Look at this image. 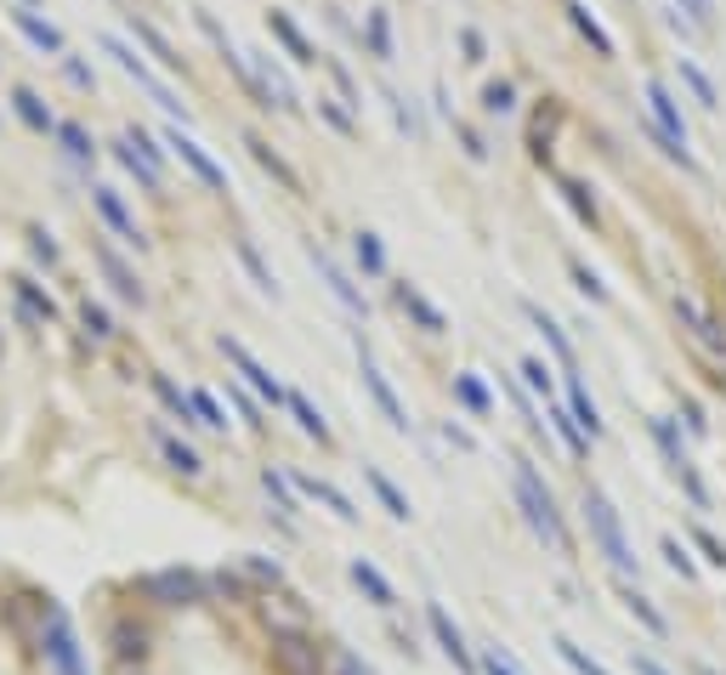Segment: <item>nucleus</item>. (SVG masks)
Masks as SVG:
<instances>
[{
	"mask_svg": "<svg viewBox=\"0 0 726 675\" xmlns=\"http://www.w3.org/2000/svg\"><path fill=\"white\" fill-rule=\"evenodd\" d=\"M239 256H244V267H250V272H256V284H262V290H272V295H279V284H272V272L262 267V256H256V250H250V244H239Z\"/></svg>",
	"mask_w": 726,
	"mask_h": 675,
	"instance_id": "47",
	"label": "nucleus"
},
{
	"mask_svg": "<svg viewBox=\"0 0 726 675\" xmlns=\"http://www.w3.org/2000/svg\"><path fill=\"white\" fill-rule=\"evenodd\" d=\"M250 154H256V160H262V165L272 170V177H279V182H284V188H295V170H290V165H284L279 154H272V148H267L262 137H250Z\"/></svg>",
	"mask_w": 726,
	"mask_h": 675,
	"instance_id": "37",
	"label": "nucleus"
},
{
	"mask_svg": "<svg viewBox=\"0 0 726 675\" xmlns=\"http://www.w3.org/2000/svg\"><path fill=\"white\" fill-rule=\"evenodd\" d=\"M131 29H137V40H142V46H148V52H154V58L165 63V68H182V58H177V46H170V40H165V35L154 29V23H148V17H137V12H131Z\"/></svg>",
	"mask_w": 726,
	"mask_h": 675,
	"instance_id": "23",
	"label": "nucleus"
},
{
	"mask_svg": "<svg viewBox=\"0 0 726 675\" xmlns=\"http://www.w3.org/2000/svg\"><path fill=\"white\" fill-rule=\"evenodd\" d=\"M103 52H109V58H114V63H119L125 74H131V80H137V86H142L148 97H154V103H160V109H170V114H182V103H177V97H170V91H165V86L154 80V74H148V63H142V58H137V52H131V46H125V40L103 35ZM182 119H188V114H182Z\"/></svg>",
	"mask_w": 726,
	"mask_h": 675,
	"instance_id": "6",
	"label": "nucleus"
},
{
	"mask_svg": "<svg viewBox=\"0 0 726 675\" xmlns=\"http://www.w3.org/2000/svg\"><path fill=\"white\" fill-rule=\"evenodd\" d=\"M119 675H148V670H119Z\"/></svg>",
	"mask_w": 726,
	"mask_h": 675,
	"instance_id": "58",
	"label": "nucleus"
},
{
	"mask_svg": "<svg viewBox=\"0 0 726 675\" xmlns=\"http://www.w3.org/2000/svg\"><path fill=\"white\" fill-rule=\"evenodd\" d=\"M272 675H330V653L307 636H272Z\"/></svg>",
	"mask_w": 726,
	"mask_h": 675,
	"instance_id": "5",
	"label": "nucleus"
},
{
	"mask_svg": "<svg viewBox=\"0 0 726 675\" xmlns=\"http://www.w3.org/2000/svg\"><path fill=\"white\" fill-rule=\"evenodd\" d=\"M358 369H364V386H369V397H374V404H381V415L392 420V432H409V409L397 404V392L386 386V374L374 369V358H369V346H364V341H358Z\"/></svg>",
	"mask_w": 726,
	"mask_h": 675,
	"instance_id": "8",
	"label": "nucleus"
},
{
	"mask_svg": "<svg viewBox=\"0 0 726 675\" xmlns=\"http://www.w3.org/2000/svg\"><path fill=\"white\" fill-rule=\"evenodd\" d=\"M12 23H17V29L29 35L35 46H40V52H58V58H63V35L52 29V23H40V17H35L29 7H17V12H12Z\"/></svg>",
	"mask_w": 726,
	"mask_h": 675,
	"instance_id": "20",
	"label": "nucleus"
},
{
	"mask_svg": "<svg viewBox=\"0 0 726 675\" xmlns=\"http://www.w3.org/2000/svg\"><path fill=\"white\" fill-rule=\"evenodd\" d=\"M29 244H35V256H40V262H58V244H52V233H40V228H35V233H29Z\"/></svg>",
	"mask_w": 726,
	"mask_h": 675,
	"instance_id": "53",
	"label": "nucleus"
},
{
	"mask_svg": "<svg viewBox=\"0 0 726 675\" xmlns=\"http://www.w3.org/2000/svg\"><path fill=\"white\" fill-rule=\"evenodd\" d=\"M369 46H374V58H392V29H386V12H369Z\"/></svg>",
	"mask_w": 726,
	"mask_h": 675,
	"instance_id": "42",
	"label": "nucleus"
},
{
	"mask_svg": "<svg viewBox=\"0 0 726 675\" xmlns=\"http://www.w3.org/2000/svg\"><path fill=\"white\" fill-rule=\"evenodd\" d=\"M545 420H550V432H557V437L568 443V455H573V460H585V455H590V437H585L579 426H573V415H562V409H550Z\"/></svg>",
	"mask_w": 726,
	"mask_h": 675,
	"instance_id": "29",
	"label": "nucleus"
},
{
	"mask_svg": "<svg viewBox=\"0 0 726 675\" xmlns=\"http://www.w3.org/2000/svg\"><path fill=\"white\" fill-rule=\"evenodd\" d=\"M550 647H557V659H562V664H568L573 675H613L608 664H596V659L585 653V647H579V641H568V636H557Z\"/></svg>",
	"mask_w": 726,
	"mask_h": 675,
	"instance_id": "27",
	"label": "nucleus"
},
{
	"mask_svg": "<svg viewBox=\"0 0 726 675\" xmlns=\"http://www.w3.org/2000/svg\"><path fill=\"white\" fill-rule=\"evenodd\" d=\"M221 353H228V364H233V369L244 374V381H250V386H256V392L267 397L272 409H279V404H290V392H284L279 381H272V374H267V369H262L256 358H250V353H244V346H239L233 335H221Z\"/></svg>",
	"mask_w": 726,
	"mask_h": 675,
	"instance_id": "9",
	"label": "nucleus"
},
{
	"mask_svg": "<svg viewBox=\"0 0 726 675\" xmlns=\"http://www.w3.org/2000/svg\"><path fill=\"white\" fill-rule=\"evenodd\" d=\"M58 137H63V148H68V160H97V142H91L74 119H63V125H58Z\"/></svg>",
	"mask_w": 726,
	"mask_h": 675,
	"instance_id": "35",
	"label": "nucleus"
},
{
	"mask_svg": "<svg viewBox=\"0 0 726 675\" xmlns=\"http://www.w3.org/2000/svg\"><path fill=\"white\" fill-rule=\"evenodd\" d=\"M573 279H579V290L590 295V302H608V290L596 284V272H585V267H573Z\"/></svg>",
	"mask_w": 726,
	"mask_h": 675,
	"instance_id": "51",
	"label": "nucleus"
},
{
	"mask_svg": "<svg viewBox=\"0 0 726 675\" xmlns=\"http://www.w3.org/2000/svg\"><path fill=\"white\" fill-rule=\"evenodd\" d=\"M698 545H704V557H710L715 568H726V545H721L715 534H704V528H698Z\"/></svg>",
	"mask_w": 726,
	"mask_h": 675,
	"instance_id": "52",
	"label": "nucleus"
},
{
	"mask_svg": "<svg viewBox=\"0 0 726 675\" xmlns=\"http://www.w3.org/2000/svg\"><path fill=\"white\" fill-rule=\"evenodd\" d=\"M267 29L290 46V58H295V63H313V46H307V40H302V29L290 23V12H272V17H267Z\"/></svg>",
	"mask_w": 726,
	"mask_h": 675,
	"instance_id": "28",
	"label": "nucleus"
},
{
	"mask_svg": "<svg viewBox=\"0 0 726 675\" xmlns=\"http://www.w3.org/2000/svg\"><path fill=\"white\" fill-rule=\"evenodd\" d=\"M358 267L364 272H386V250H381L374 233H358Z\"/></svg>",
	"mask_w": 726,
	"mask_h": 675,
	"instance_id": "40",
	"label": "nucleus"
},
{
	"mask_svg": "<svg viewBox=\"0 0 726 675\" xmlns=\"http://www.w3.org/2000/svg\"><path fill=\"white\" fill-rule=\"evenodd\" d=\"M653 437H659V448H664V460H670L675 471H687V455H682V443H675L670 420H653Z\"/></svg>",
	"mask_w": 726,
	"mask_h": 675,
	"instance_id": "41",
	"label": "nucleus"
},
{
	"mask_svg": "<svg viewBox=\"0 0 726 675\" xmlns=\"http://www.w3.org/2000/svg\"><path fill=\"white\" fill-rule=\"evenodd\" d=\"M165 142L177 148V154H182L188 165H193V177L205 182V188H228V170H221V165H216V160L205 154V148L193 142V137H182V131H165Z\"/></svg>",
	"mask_w": 726,
	"mask_h": 675,
	"instance_id": "12",
	"label": "nucleus"
},
{
	"mask_svg": "<svg viewBox=\"0 0 726 675\" xmlns=\"http://www.w3.org/2000/svg\"><path fill=\"white\" fill-rule=\"evenodd\" d=\"M675 68H682V80L692 86V97H698V103H704V109H721V91L710 86V74H704V68H698L692 58H675Z\"/></svg>",
	"mask_w": 726,
	"mask_h": 675,
	"instance_id": "30",
	"label": "nucleus"
},
{
	"mask_svg": "<svg viewBox=\"0 0 726 675\" xmlns=\"http://www.w3.org/2000/svg\"><path fill=\"white\" fill-rule=\"evenodd\" d=\"M522 313H528V323H534V330L545 335V346H550V353H557V358H562V369H573V346H568V335H562V330H557V323H550V318H545V313H539L534 302H528V307H522Z\"/></svg>",
	"mask_w": 726,
	"mask_h": 675,
	"instance_id": "26",
	"label": "nucleus"
},
{
	"mask_svg": "<svg viewBox=\"0 0 726 675\" xmlns=\"http://www.w3.org/2000/svg\"><path fill=\"white\" fill-rule=\"evenodd\" d=\"M624 608H631V613H636V619H641V624H647V631H653V636H664V631H670V624H664V613H659L653 602H647L641 590H624Z\"/></svg>",
	"mask_w": 726,
	"mask_h": 675,
	"instance_id": "34",
	"label": "nucleus"
},
{
	"mask_svg": "<svg viewBox=\"0 0 726 675\" xmlns=\"http://www.w3.org/2000/svg\"><path fill=\"white\" fill-rule=\"evenodd\" d=\"M425 624H432V636H437V647H443V653L448 659H455L460 670H477V659H471V647H466V636H460V624L455 619H448L437 602L432 608H425Z\"/></svg>",
	"mask_w": 726,
	"mask_h": 675,
	"instance_id": "11",
	"label": "nucleus"
},
{
	"mask_svg": "<svg viewBox=\"0 0 726 675\" xmlns=\"http://www.w3.org/2000/svg\"><path fill=\"white\" fill-rule=\"evenodd\" d=\"M455 392H460V404H466L471 415H488V392H483V381H477V374H460V381H455Z\"/></svg>",
	"mask_w": 726,
	"mask_h": 675,
	"instance_id": "39",
	"label": "nucleus"
},
{
	"mask_svg": "<svg viewBox=\"0 0 726 675\" xmlns=\"http://www.w3.org/2000/svg\"><path fill=\"white\" fill-rule=\"evenodd\" d=\"M12 109H17V119L29 125V131H58V119H52V109L40 103L35 91H12Z\"/></svg>",
	"mask_w": 726,
	"mask_h": 675,
	"instance_id": "22",
	"label": "nucleus"
},
{
	"mask_svg": "<svg viewBox=\"0 0 726 675\" xmlns=\"http://www.w3.org/2000/svg\"><path fill=\"white\" fill-rule=\"evenodd\" d=\"M568 404H573V426H579L590 443L602 437V415H596L590 392H585V381H579V374H573V369H568Z\"/></svg>",
	"mask_w": 726,
	"mask_h": 675,
	"instance_id": "16",
	"label": "nucleus"
},
{
	"mask_svg": "<svg viewBox=\"0 0 726 675\" xmlns=\"http://www.w3.org/2000/svg\"><path fill=\"white\" fill-rule=\"evenodd\" d=\"M483 109H488V114H511V109H517V91H511L506 80L488 86V91H483Z\"/></svg>",
	"mask_w": 726,
	"mask_h": 675,
	"instance_id": "43",
	"label": "nucleus"
},
{
	"mask_svg": "<svg viewBox=\"0 0 726 675\" xmlns=\"http://www.w3.org/2000/svg\"><path fill=\"white\" fill-rule=\"evenodd\" d=\"M109 641H114V659H119L125 670H131V659L142 664V659H148V647H154V636H148V624H131V619H119Z\"/></svg>",
	"mask_w": 726,
	"mask_h": 675,
	"instance_id": "15",
	"label": "nucleus"
},
{
	"mask_svg": "<svg viewBox=\"0 0 726 675\" xmlns=\"http://www.w3.org/2000/svg\"><path fill=\"white\" fill-rule=\"evenodd\" d=\"M307 256H313V267H318V279H323V284H330V290H335V302H341V307H353V313H364V295H358V284H353V279H346V272H341V267H335L330 256H323V250H318V244L307 250Z\"/></svg>",
	"mask_w": 726,
	"mask_h": 675,
	"instance_id": "14",
	"label": "nucleus"
},
{
	"mask_svg": "<svg viewBox=\"0 0 726 675\" xmlns=\"http://www.w3.org/2000/svg\"><path fill=\"white\" fill-rule=\"evenodd\" d=\"M330 675H374V670H369L358 653H335V659H330Z\"/></svg>",
	"mask_w": 726,
	"mask_h": 675,
	"instance_id": "48",
	"label": "nucleus"
},
{
	"mask_svg": "<svg viewBox=\"0 0 726 675\" xmlns=\"http://www.w3.org/2000/svg\"><path fill=\"white\" fill-rule=\"evenodd\" d=\"M295 494H307V499H318V506H330L341 522H358V511H353V499H346L335 483H318V477H295Z\"/></svg>",
	"mask_w": 726,
	"mask_h": 675,
	"instance_id": "18",
	"label": "nucleus"
},
{
	"mask_svg": "<svg viewBox=\"0 0 726 675\" xmlns=\"http://www.w3.org/2000/svg\"><path fill=\"white\" fill-rule=\"evenodd\" d=\"M188 404H193V415H199V426H216V432H228V415H221V404L211 392H188Z\"/></svg>",
	"mask_w": 726,
	"mask_h": 675,
	"instance_id": "36",
	"label": "nucleus"
},
{
	"mask_svg": "<svg viewBox=\"0 0 726 675\" xmlns=\"http://www.w3.org/2000/svg\"><path fill=\"white\" fill-rule=\"evenodd\" d=\"M244 573H250V580H262V585H279V562H267V557H244Z\"/></svg>",
	"mask_w": 726,
	"mask_h": 675,
	"instance_id": "46",
	"label": "nucleus"
},
{
	"mask_svg": "<svg viewBox=\"0 0 726 675\" xmlns=\"http://www.w3.org/2000/svg\"><path fill=\"white\" fill-rule=\"evenodd\" d=\"M664 557H670V568H675V573H692L687 551H682V545H675V539H664Z\"/></svg>",
	"mask_w": 726,
	"mask_h": 675,
	"instance_id": "54",
	"label": "nucleus"
},
{
	"mask_svg": "<svg viewBox=\"0 0 726 675\" xmlns=\"http://www.w3.org/2000/svg\"><path fill=\"white\" fill-rule=\"evenodd\" d=\"M466 63H483V35L466 29Z\"/></svg>",
	"mask_w": 726,
	"mask_h": 675,
	"instance_id": "55",
	"label": "nucleus"
},
{
	"mask_svg": "<svg viewBox=\"0 0 726 675\" xmlns=\"http://www.w3.org/2000/svg\"><path fill=\"white\" fill-rule=\"evenodd\" d=\"M12 290H17V302L29 307L35 318H52V313H58V307H52V295H40V290H35L29 279H12Z\"/></svg>",
	"mask_w": 726,
	"mask_h": 675,
	"instance_id": "38",
	"label": "nucleus"
},
{
	"mask_svg": "<svg viewBox=\"0 0 726 675\" xmlns=\"http://www.w3.org/2000/svg\"><path fill=\"white\" fill-rule=\"evenodd\" d=\"M40 647H46V664H52V675H86L80 641H74V624H68V613H63V608H46Z\"/></svg>",
	"mask_w": 726,
	"mask_h": 675,
	"instance_id": "3",
	"label": "nucleus"
},
{
	"mask_svg": "<svg viewBox=\"0 0 726 675\" xmlns=\"http://www.w3.org/2000/svg\"><path fill=\"white\" fill-rule=\"evenodd\" d=\"M511 494H517V506H522V517H528V528L550 545V551H573V539H568V522H562V511H557V499H550V488L539 483V471H534V460H511Z\"/></svg>",
	"mask_w": 726,
	"mask_h": 675,
	"instance_id": "1",
	"label": "nucleus"
},
{
	"mask_svg": "<svg viewBox=\"0 0 726 675\" xmlns=\"http://www.w3.org/2000/svg\"><path fill=\"white\" fill-rule=\"evenodd\" d=\"M522 381H528L534 392H545V397H550V369H545L539 358H528V364H522Z\"/></svg>",
	"mask_w": 726,
	"mask_h": 675,
	"instance_id": "49",
	"label": "nucleus"
},
{
	"mask_svg": "<svg viewBox=\"0 0 726 675\" xmlns=\"http://www.w3.org/2000/svg\"><path fill=\"white\" fill-rule=\"evenodd\" d=\"M585 522H590L596 551H602L619 573H631V568H636V551H631V539H624V522H619V511L608 506L602 488H585Z\"/></svg>",
	"mask_w": 726,
	"mask_h": 675,
	"instance_id": "2",
	"label": "nucleus"
},
{
	"mask_svg": "<svg viewBox=\"0 0 726 675\" xmlns=\"http://www.w3.org/2000/svg\"><path fill=\"white\" fill-rule=\"evenodd\" d=\"M477 670H483V675H522V670L506 659V647H488V653L477 659Z\"/></svg>",
	"mask_w": 726,
	"mask_h": 675,
	"instance_id": "44",
	"label": "nucleus"
},
{
	"mask_svg": "<svg viewBox=\"0 0 726 675\" xmlns=\"http://www.w3.org/2000/svg\"><path fill=\"white\" fill-rule=\"evenodd\" d=\"M97 262H103V272H109V279H114V290L125 295V302H137V307H142V284H137V272H131V267H125V262L114 256V250H109V244H97Z\"/></svg>",
	"mask_w": 726,
	"mask_h": 675,
	"instance_id": "19",
	"label": "nucleus"
},
{
	"mask_svg": "<svg viewBox=\"0 0 726 675\" xmlns=\"http://www.w3.org/2000/svg\"><path fill=\"white\" fill-rule=\"evenodd\" d=\"M154 437H160V455H165V466H170V471H182V477H199V471H205V460H199L188 443H177L170 432H154Z\"/></svg>",
	"mask_w": 726,
	"mask_h": 675,
	"instance_id": "21",
	"label": "nucleus"
},
{
	"mask_svg": "<svg viewBox=\"0 0 726 675\" xmlns=\"http://www.w3.org/2000/svg\"><path fill=\"white\" fill-rule=\"evenodd\" d=\"M636 675H670L659 659H647V653H636Z\"/></svg>",
	"mask_w": 726,
	"mask_h": 675,
	"instance_id": "57",
	"label": "nucleus"
},
{
	"mask_svg": "<svg viewBox=\"0 0 726 675\" xmlns=\"http://www.w3.org/2000/svg\"><path fill=\"white\" fill-rule=\"evenodd\" d=\"M318 109H323V114H330V125H335V131H353V114H341L335 103H318Z\"/></svg>",
	"mask_w": 726,
	"mask_h": 675,
	"instance_id": "56",
	"label": "nucleus"
},
{
	"mask_svg": "<svg viewBox=\"0 0 726 675\" xmlns=\"http://www.w3.org/2000/svg\"><path fill=\"white\" fill-rule=\"evenodd\" d=\"M568 12H573V23H579V35L596 46V52H602V58H613V40L602 35V23H596V17L585 12V0H568Z\"/></svg>",
	"mask_w": 726,
	"mask_h": 675,
	"instance_id": "32",
	"label": "nucleus"
},
{
	"mask_svg": "<svg viewBox=\"0 0 726 675\" xmlns=\"http://www.w3.org/2000/svg\"><path fill=\"white\" fill-rule=\"evenodd\" d=\"M262 488H267V499H272V506H279L284 517H295V511H302V494H295V483L284 477V471H262Z\"/></svg>",
	"mask_w": 726,
	"mask_h": 675,
	"instance_id": "24",
	"label": "nucleus"
},
{
	"mask_svg": "<svg viewBox=\"0 0 726 675\" xmlns=\"http://www.w3.org/2000/svg\"><path fill=\"white\" fill-rule=\"evenodd\" d=\"M262 619H267L272 636H307L313 631V613L295 602V596H279V590L262 596Z\"/></svg>",
	"mask_w": 726,
	"mask_h": 675,
	"instance_id": "7",
	"label": "nucleus"
},
{
	"mask_svg": "<svg viewBox=\"0 0 726 675\" xmlns=\"http://www.w3.org/2000/svg\"><path fill=\"white\" fill-rule=\"evenodd\" d=\"M369 483H374V494H381V506H386L397 522H409V517H415V511H409V499L397 494V483L386 477V471H374V466H369Z\"/></svg>",
	"mask_w": 726,
	"mask_h": 675,
	"instance_id": "31",
	"label": "nucleus"
},
{
	"mask_svg": "<svg viewBox=\"0 0 726 675\" xmlns=\"http://www.w3.org/2000/svg\"><path fill=\"white\" fill-rule=\"evenodd\" d=\"M397 302H404V307L415 313V323H420V330H425V335H443V313H437L432 302H425V295H420V290H409V284H397Z\"/></svg>",
	"mask_w": 726,
	"mask_h": 675,
	"instance_id": "25",
	"label": "nucleus"
},
{
	"mask_svg": "<svg viewBox=\"0 0 726 675\" xmlns=\"http://www.w3.org/2000/svg\"><path fill=\"white\" fill-rule=\"evenodd\" d=\"M142 596L154 608H193L199 596H205V580H199L193 568H160V573L142 580Z\"/></svg>",
	"mask_w": 726,
	"mask_h": 675,
	"instance_id": "4",
	"label": "nucleus"
},
{
	"mask_svg": "<svg viewBox=\"0 0 726 675\" xmlns=\"http://www.w3.org/2000/svg\"><path fill=\"white\" fill-rule=\"evenodd\" d=\"M353 585H358V590L369 596V602H374V608H392V602H397V590H392V580H386V573H381V568H374V562H364V557L353 562Z\"/></svg>",
	"mask_w": 726,
	"mask_h": 675,
	"instance_id": "17",
	"label": "nucleus"
},
{
	"mask_svg": "<svg viewBox=\"0 0 726 675\" xmlns=\"http://www.w3.org/2000/svg\"><path fill=\"white\" fill-rule=\"evenodd\" d=\"M682 12H692L698 29H710V17H715V0H682Z\"/></svg>",
	"mask_w": 726,
	"mask_h": 675,
	"instance_id": "50",
	"label": "nucleus"
},
{
	"mask_svg": "<svg viewBox=\"0 0 726 675\" xmlns=\"http://www.w3.org/2000/svg\"><path fill=\"white\" fill-rule=\"evenodd\" d=\"M91 205L103 211V221L119 233V244H131V250H142V244H148V239H142V228L131 221V211L119 205V193H114V188H91Z\"/></svg>",
	"mask_w": 726,
	"mask_h": 675,
	"instance_id": "10",
	"label": "nucleus"
},
{
	"mask_svg": "<svg viewBox=\"0 0 726 675\" xmlns=\"http://www.w3.org/2000/svg\"><path fill=\"white\" fill-rule=\"evenodd\" d=\"M675 313H682V323L692 330V341L704 346V353H726V335L715 330V318H710L704 307H698L692 295H675Z\"/></svg>",
	"mask_w": 726,
	"mask_h": 675,
	"instance_id": "13",
	"label": "nucleus"
},
{
	"mask_svg": "<svg viewBox=\"0 0 726 675\" xmlns=\"http://www.w3.org/2000/svg\"><path fill=\"white\" fill-rule=\"evenodd\" d=\"M290 415H295V420H302V432H307V437H318V443H330V426H323V415H318V409L307 404V397H302V392H290Z\"/></svg>",
	"mask_w": 726,
	"mask_h": 675,
	"instance_id": "33",
	"label": "nucleus"
},
{
	"mask_svg": "<svg viewBox=\"0 0 726 675\" xmlns=\"http://www.w3.org/2000/svg\"><path fill=\"white\" fill-rule=\"evenodd\" d=\"M80 323H86V330H91V341H109V335H114V323H109V313H103V307H91V302H86Z\"/></svg>",
	"mask_w": 726,
	"mask_h": 675,
	"instance_id": "45",
	"label": "nucleus"
}]
</instances>
